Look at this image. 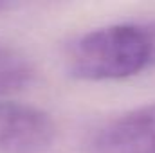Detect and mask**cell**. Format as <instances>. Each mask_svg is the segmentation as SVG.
Here are the masks:
<instances>
[{
    "instance_id": "cell-1",
    "label": "cell",
    "mask_w": 155,
    "mask_h": 153,
    "mask_svg": "<svg viewBox=\"0 0 155 153\" xmlns=\"http://www.w3.org/2000/svg\"><path fill=\"white\" fill-rule=\"evenodd\" d=\"M65 61L78 79L105 81L135 76L155 61L152 27L119 24L90 31L69 45Z\"/></svg>"
},
{
    "instance_id": "cell-2",
    "label": "cell",
    "mask_w": 155,
    "mask_h": 153,
    "mask_svg": "<svg viewBox=\"0 0 155 153\" xmlns=\"http://www.w3.org/2000/svg\"><path fill=\"white\" fill-rule=\"evenodd\" d=\"M56 137L52 117L35 106L0 101V153H40Z\"/></svg>"
},
{
    "instance_id": "cell-3",
    "label": "cell",
    "mask_w": 155,
    "mask_h": 153,
    "mask_svg": "<svg viewBox=\"0 0 155 153\" xmlns=\"http://www.w3.org/2000/svg\"><path fill=\"white\" fill-rule=\"evenodd\" d=\"M94 153H155V103L103 124L90 139Z\"/></svg>"
},
{
    "instance_id": "cell-4",
    "label": "cell",
    "mask_w": 155,
    "mask_h": 153,
    "mask_svg": "<svg viewBox=\"0 0 155 153\" xmlns=\"http://www.w3.org/2000/svg\"><path fill=\"white\" fill-rule=\"evenodd\" d=\"M36 76L33 63L16 49L0 43V96L25 90Z\"/></svg>"
},
{
    "instance_id": "cell-5",
    "label": "cell",
    "mask_w": 155,
    "mask_h": 153,
    "mask_svg": "<svg viewBox=\"0 0 155 153\" xmlns=\"http://www.w3.org/2000/svg\"><path fill=\"white\" fill-rule=\"evenodd\" d=\"M152 33H153V40H155V27H152Z\"/></svg>"
}]
</instances>
